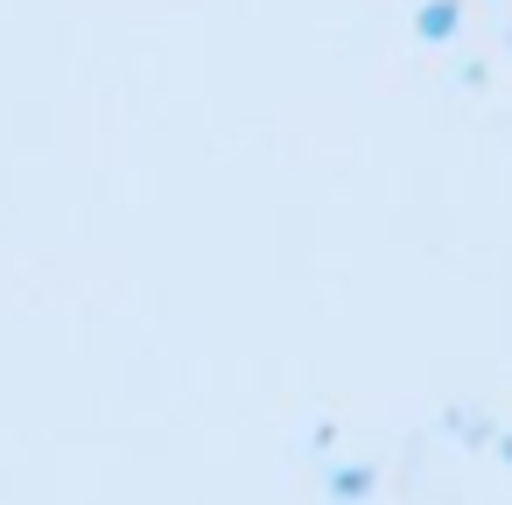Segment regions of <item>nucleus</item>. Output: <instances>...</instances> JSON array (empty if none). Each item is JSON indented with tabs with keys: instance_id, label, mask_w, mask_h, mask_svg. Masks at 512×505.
I'll return each mask as SVG.
<instances>
[{
	"instance_id": "f257e3e1",
	"label": "nucleus",
	"mask_w": 512,
	"mask_h": 505,
	"mask_svg": "<svg viewBox=\"0 0 512 505\" xmlns=\"http://www.w3.org/2000/svg\"><path fill=\"white\" fill-rule=\"evenodd\" d=\"M421 29H428V36H449V29H456V8H449V0H435V8L421 15Z\"/></svg>"
}]
</instances>
